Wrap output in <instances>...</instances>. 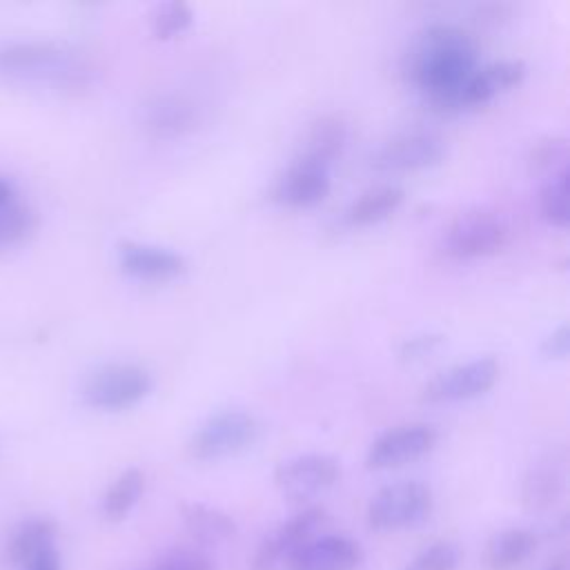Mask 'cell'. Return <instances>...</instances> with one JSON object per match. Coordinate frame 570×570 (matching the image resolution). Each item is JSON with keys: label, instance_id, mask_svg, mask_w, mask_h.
<instances>
[{"label": "cell", "instance_id": "33", "mask_svg": "<svg viewBox=\"0 0 570 570\" xmlns=\"http://www.w3.org/2000/svg\"><path fill=\"white\" fill-rule=\"evenodd\" d=\"M9 200H11V187L4 178H0V205H4Z\"/></svg>", "mask_w": 570, "mask_h": 570}, {"label": "cell", "instance_id": "4", "mask_svg": "<svg viewBox=\"0 0 570 570\" xmlns=\"http://www.w3.org/2000/svg\"><path fill=\"white\" fill-rule=\"evenodd\" d=\"M154 387L151 372L138 363H107L94 370L85 385L82 399L98 410H125L142 401Z\"/></svg>", "mask_w": 570, "mask_h": 570}, {"label": "cell", "instance_id": "28", "mask_svg": "<svg viewBox=\"0 0 570 570\" xmlns=\"http://www.w3.org/2000/svg\"><path fill=\"white\" fill-rule=\"evenodd\" d=\"M156 570H214L212 561L191 548H171L167 550L158 563Z\"/></svg>", "mask_w": 570, "mask_h": 570}, {"label": "cell", "instance_id": "1", "mask_svg": "<svg viewBox=\"0 0 570 570\" xmlns=\"http://www.w3.org/2000/svg\"><path fill=\"white\" fill-rule=\"evenodd\" d=\"M474 69V40L450 22L423 27L403 53V76L439 111L459 109V94Z\"/></svg>", "mask_w": 570, "mask_h": 570}, {"label": "cell", "instance_id": "5", "mask_svg": "<svg viewBox=\"0 0 570 570\" xmlns=\"http://www.w3.org/2000/svg\"><path fill=\"white\" fill-rule=\"evenodd\" d=\"M510 227L503 216L488 209L461 212L443 232V252L452 258L490 256L505 247Z\"/></svg>", "mask_w": 570, "mask_h": 570}, {"label": "cell", "instance_id": "21", "mask_svg": "<svg viewBox=\"0 0 570 570\" xmlns=\"http://www.w3.org/2000/svg\"><path fill=\"white\" fill-rule=\"evenodd\" d=\"M405 198V191L399 185L392 183H383V185H374L365 191H361L347 207L345 218L350 225H374L383 218H387L390 214H394L401 203Z\"/></svg>", "mask_w": 570, "mask_h": 570}, {"label": "cell", "instance_id": "26", "mask_svg": "<svg viewBox=\"0 0 570 570\" xmlns=\"http://www.w3.org/2000/svg\"><path fill=\"white\" fill-rule=\"evenodd\" d=\"M461 563V548L452 541H436L423 548L403 570H456Z\"/></svg>", "mask_w": 570, "mask_h": 570}, {"label": "cell", "instance_id": "3", "mask_svg": "<svg viewBox=\"0 0 570 570\" xmlns=\"http://www.w3.org/2000/svg\"><path fill=\"white\" fill-rule=\"evenodd\" d=\"M432 490L421 481H396L383 485L367 501L365 519L374 532L416 528L432 512Z\"/></svg>", "mask_w": 570, "mask_h": 570}, {"label": "cell", "instance_id": "13", "mask_svg": "<svg viewBox=\"0 0 570 570\" xmlns=\"http://www.w3.org/2000/svg\"><path fill=\"white\" fill-rule=\"evenodd\" d=\"M73 69L71 58L49 42H13L0 47V71L13 76H65Z\"/></svg>", "mask_w": 570, "mask_h": 570}, {"label": "cell", "instance_id": "10", "mask_svg": "<svg viewBox=\"0 0 570 570\" xmlns=\"http://www.w3.org/2000/svg\"><path fill=\"white\" fill-rule=\"evenodd\" d=\"M325 519L327 514L321 505H305L303 510L278 523L258 543L249 561V570H276L296 548L312 539V534L318 525L325 523Z\"/></svg>", "mask_w": 570, "mask_h": 570}, {"label": "cell", "instance_id": "7", "mask_svg": "<svg viewBox=\"0 0 570 570\" xmlns=\"http://www.w3.org/2000/svg\"><path fill=\"white\" fill-rule=\"evenodd\" d=\"M499 379V363L492 356H479L436 372L421 390L428 403L465 401L488 392Z\"/></svg>", "mask_w": 570, "mask_h": 570}, {"label": "cell", "instance_id": "25", "mask_svg": "<svg viewBox=\"0 0 570 570\" xmlns=\"http://www.w3.org/2000/svg\"><path fill=\"white\" fill-rule=\"evenodd\" d=\"M194 20V11L187 2L180 0H171V2H163L151 11L149 24H151V33L158 40H167L176 33H183Z\"/></svg>", "mask_w": 570, "mask_h": 570}, {"label": "cell", "instance_id": "20", "mask_svg": "<svg viewBox=\"0 0 570 570\" xmlns=\"http://www.w3.org/2000/svg\"><path fill=\"white\" fill-rule=\"evenodd\" d=\"M145 122L156 136H178L196 125V109L183 96H154L145 107Z\"/></svg>", "mask_w": 570, "mask_h": 570}, {"label": "cell", "instance_id": "6", "mask_svg": "<svg viewBox=\"0 0 570 570\" xmlns=\"http://www.w3.org/2000/svg\"><path fill=\"white\" fill-rule=\"evenodd\" d=\"M341 476V463L321 452L296 454L281 461L274 470L276 490L292 503H305L332 488Z\"/></svg>", "mask_w": 570, "mask_h": 570}, {"label": "cell", "instance_id": "15", "mask_svg": "<svg viewBox=\"0 0 570 570\" xmlns=\"http://www.w3.org/2000/svg\"><path fill=\"white\" fill-rule=\"evenodd\" d=\"M525 76V62L519 58H503L476 67L459 94V109L490 102L497 94L519 85Z\"/></svg>", "mask_w": 570, "mask_h": 570}, {"label": "cell", "instance_id": "32", "mask_svg": "<svg viewBox=\"0 0 570 570\" xmlns=\"http://www.w3.org/2000/svg\"><path fill=\"white\" fill-rule=\"evenodd\" d=\"M568 347H570V332H568V325H559L557 330H552L543 343H541V352L548 356V358H563L568 354Z\"/></svg>", "mask_w": 570, "mask_h": 570}, {"label": "cell", "instance_id": "11", "mask_svg": "<svg viewBox=\"0 0 570 570\" xmlns=\"http://www.w3.org/2000/svg\"><path fill=\"white\" fill-rule=\"evenodd\" d=\"M365 559L358 541L343 534H323L305 541L287 557L289 570H356Z\"/></svg>", "mask_w": 570, "mask_h": 570}, {"label": "cell", "instance_id": "30", "mask_svg": "<svg viewBox=\"0 0 570 570\" xmlns=\"http://www.w3.org/2000/svg\"><path fill=\"white\" fill-rule=\"evenodd\" d=\"M443 343V336L441 334H419V336H412V338H405L401 343V358L405 361H421L425 358L428 354H432L439 345Z\"/></svg>", "mask_w": 570, "mask_h": 570}, {"label": "cell", "instance_id": "8", "mask_svg": "<svg viewBox=\"0 0 570 570\" xmlns=\"http://www.w3.org/2000/svg\"><path fill=\"white\" fill-rule=\"evenodd\" d=\"M439 441V432L430 423H403L379 434L365 454L370 470H390L425 456Z\"/></svg>", "mask_w": 570, "mask_h": 570}, {"label": "cell", "instance_id": "14", "mask_svg": "<svg viewBox=\"0 0 570 570\" xmlns=\"http://www.w3.org/2000/svg\"><path fill=\"white\" fill-rule=\"evenodd\" d=\"M330 191V167L296 158L278 178L274 196L287 207H312Z\"/></svg>", "mask_w": 570, "mask_h": 570}, {"label": "cell", "instance_id": "23", "mask_svg": "<svg viewBox=\"0 0 570 570\" xmlns=\"http://www.w3.org/2000/svg\"><path fill=\"white\" fill-rule=\"evenodd\" d=\"M56 543V523L47 517H31L18 525L7 546V559L20 568L33 552Z\"/></svg>", "mask_w": 570, "mask_h": 570}, {"label": "cell", "instance_id": "2", "mask_svg": "<svg viewBox=\"0 0 570 570\" xmlns=\"http://www.w3.org/2000/svg\"><path fill=\"white\" fill-rule=\"evenodd\" d=\"M261 434L254 414L227 407L209 414L189 436L187 452L196 461H216L247 450Z\"/></svg>", "mask_w": 570, "mask_h": 570}, {"label": "cell", "instance_id": "24", "mask_svg": "<svg viewBox=\"0 0 570 570\" xmlns=\"http://www.w3.org/2000/svg\"><path fill=\"white\" fill-rule=\"evenodd\" d=\"M541 214L554 227H568L570 207H568V167L563 165L559 171L546 180L541 196H539Z\"/></svg>", "mask_w": 570, "mask_h": 570}, {"label": "cell", "instance_id": "31", "mask_svg": "<svg viewBox=\"0 0 570 570\" xmlns=\"http://www.w3.org/2000/svg\"><path fill=\"white\" fill-rule=\"evenodd\" d=\"M18 570H62V559L56 543L33 552Z\"/></svg>", "mask_w": 570, "mask_h": 570}, {"label": "cell", "instance_id": "9", "mask_svg": "<svg viewBox=\"0 0 570 570\" xmlns=\"http://www.w3.org/2000/svg\"><path fill=\"white\" fill-rule=\"evenodd\" d=\"M445 142L428 129H407L387 138L374 154L372 167L379 171H414L441 163Z\"/></svg>", "mask_w": 570, "mask_h": 570}, {"label": "cell", "instance_id": "19", "mask_svg": "<svg viewBox=\"0 0 570 570\" xmlns=\"http://www.w3.org/2000/svg\"><path fill=\"white\" fill-rule=\"evenodd\" d=\"M345 145H347V122L341 116L325 114L316 118L307 129L298 158L330 167V163L336 156H341Z\"/></svg>", "mask_w": 570, "mask_h": 570}, {"label": "cell", "instance_id": "16", "mask_svg": "<svg viewBox=\"0 0 570 570\" xmlns=\"http://www.w3.org/2000/svg\"><path fill=\"white\" fill-rule=\"evenodd\" d=\"M566 488L563 459L557 454L539 456L525 472L521 483V503L528 512L552 508Z\"/></svg>", "mask_w": 570, "mask_h": 570}, {"label": "cell", "instance_id": "22", "mask_svg": "<svg viewBox=\"0 0 570 570\" xmlns=\"http://www.w3.org/2000/svg\"><path fill=\"white\" fill-rule=\"evenodd\" d=\"M145 492V474L140 468H127L122 470L105 490L100 501V512L105 521L120 523L134 505L140 501Z\"/></svg>", "mask_w": 570, "mask_h": 570}, {"label": "cell", "instance_id": "12", "mask_svg": "<svg viewBox=\"0 0 570 570\" xmlns=\"http://www.w3.org/2000/svg\"><path fill=\"white\" fill-rule=\"evenodd\" d=\"M118 265L125 274L138 281L163 283L180 276L185 272V258L163 245L122 240L118 245Z\"/></svg>", "mask_w": 570, "mask_h": 570}, {"label": "cell", "instance_id": "17", "mask_svg": "<svg viewBox=\"0 0 570 570\" xmlns=\"http://www.w3.org/2000/svg\"><path fill=\"white\" fill-rule=\"evenodd\" d=\"M178 514L187 534L203 546L225 543L236 534V521L209 503L183 501L178 505Z\"/></svg>", "mask_w": 570, "mask_h": 570}, {"label": "cell", "instance_id": "35", "mask_svg": "<svg viewBox=\"0 0 570 570\" xmlns=\"http://www.w3.org/2000/svg\"><path fill=\"white\" fill-rule=\"evenodd\" d=\"M154 570H156V568H154Z\"/></svg>", "mask_w": 570, "mask_h": 570}, {"label": "cell", "instance_id": "18", "mask_svg": "<svg viewBox=\"0 0 570 570\" xmlns=\"http://www.w3.org/2000/svg\"><path fill=\"white\" fill-rule=\"evenodd\" d=\"M539 546V539L528 528H505L494 532L483 552L488 570H514L519 568Z\"/></svg>", "mask_w": 570, "mask_h": 570}, {"label": "cell", "instance_id": "29", "mask_svg": "<svg viewBox=\"0 0 570 570\" xmlns=\"http://www.w3.org/2000/svg\"><path fill=\"white\" fill-rule=\"evenodd\" d=\"M566 158V138L546 136L530 147L528 163L532 169H550L554 163Z\"/></svg>", "mask_w": 570, "mask_h": 570}, {"label": "cell", "instance_id": "34", "mask_svg": "<svg viewBox=\"0 0 570 570\" xmlns=\"http://www.w3.org/2000/svg\"><path fill=\"white\" fill-rule=\"evenodd\" d=\"M546 570H568V563L563 559H557L554 563H550Z\"/></svg>", "mask_w": 570, "mask_h": 570}, {"label": "cell", "instance_id": "27", "mask_svg": "<svg viewBox=\"0 0 570 570\" xmlns=\"http://www.w3.org/2000/svg\"><path fill=\"white\" fill-rule=\"evenodd\" d=\"M31 229V212L20 203L0 205V243L22 238Z\"/></svg>", "mask_w": 570, "mask_h": 570}]
</instances>
